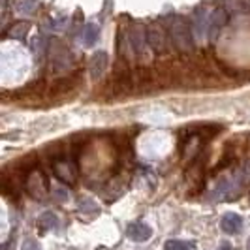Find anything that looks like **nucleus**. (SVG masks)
Wrapping results in <instances>:
<instances>
[{
	"label": "nucleus",
	"instance_id": "nucleus-20",
	"mask_svg": "<svg viewBox=\"0 0 250 250\" xmlns=\"http://www.w3.org/2000/svg\"><path fill=\"white\" fill-rule=\"evenodd\" d=\"M233 2L241 10H250V0H233Z\"/></svg>",
	"mask_w": 250,
	"mask_h": 250
},
{
	"label": "nucleus",
	"instance_id": "nucleus-7",
	"mask_svg": "<svg viewBox=\"0 0 250 250\" xmlns=\"http://www.w3.org/2000/svg\"><path fill=\"white\" fill-rule=\"evenodd\" d=\"M147 42H149V47L154 53H164L167 49V43H166V32H164L160 26H149L147 30Z\"/></svg>",
	"mask_w": 250,
	"mask_h": 250
},
{
	"label": "nucleus",
	"instance_id": "nucleus-12",
	"mask_svg": "<svg viewBox=\"0 0 250 250\" xmlns=\"http://www.w3.org/2000/svg\"><path fill=\"white\" fill-rule=\"evenodd\" d=\"M38 0H15L13 2V13L15 15H21V17H25V15H32V13L38 10Z\"/></svg>",
	"mask_w": 250,
	"mask_h": 250
},
{
	"label": "nucleus",
	"instance_id": "nucleus-19",
	"mask_svg": "<svg viewBox=\"0 0 250 250\" xmlns=\"http://www.w3.org/2000/svg\"><path fill=\"white\" fill-rule=\"evenodd\" d=\"M21 250H42V247H40V243H38L36 239H25Z\"/></svg>",
	"mask_w": 250,
	"mask_h": 250
},
{
	"label": "nucleus",
	"instance_id": "nucleus-3",
	"mask_svg": "<svg viewBox=\"0 0 250 250\" xmlns=\"http://www.w3.org/2000/svg\"><path fill=\"white\" fill-rule=\"evenodd\" d=\"M126 42H128V45H130V51L136 55V57H145V53L150 49L149 47V42H147V32L143 30V26H132V30H130V34L126 36Z\"/></svg>",
	"mask_w": 250,
	"mask_h": 250
},
{
	"label": "nucleus",
	"instance_id": "nucleus-11",
	"mask_svg": "<svg viewBox=\"0 0 250 250\" xmlns=\"http://www.w3.org/2000/svg\"><path fill=\"white\" fill-rule=\"evenodd\" d=\"M220 228H222V231H226V233L235 235L239 229L243 228V218L235 213H226L222 216V220H220Z\"/></svg>",
	"mask_w": 250,
	"mask_h": 250
},
{
	"label": "nucleus",
	"instance_id": "nucleus-9",
	"mask_svg": "<svg viewBox=\"0 0 250 250\" xmlns=\"http://www.w3.org/2000/svg\"><path fill=\"white\" fill-rule=\"evenodd\" d=\"M126 235L132 239V241H136V243H143V241L150 239V235H152V229H150L145 222H134V224L128 226Z\"/></svg>",
	"mask_w": 250,
	"mask_h": 250
},
{
	"label": "nucleus",
	"instance_id": "nucleus-5",
	"mask_svg": "<svg viewBox=\"0 0 250 250\" xmlns=\"http://www.w3.org/2000/svg\"><path fill=\"white\" fill-rule=\"evenodd\" d=\"M107 64H109V57L105 51H96L92 57H90V64H88V74L90 79L98 81L104 77L105 70H107Z\"/></svg>",
	"mask_w": 250,
	"mask_h": 250
},
{
	"label": "nucleus",
	"instance_id": "nucleus-8",
	"mask_svg": "<svg viewBox=\"0 0 250 250\" xmlns=\"http://www.w3.org/2000/svg\"><path fill=\"white\" fill-rule=\"evenodd\" d=\"M226 21H228V12L224 8L216 6L211 15V25H209V40H216V36L220 34V30L224 28Z\"/></svg>",
	"mask_w": 250,
	"mask_h": 250
},
{
	"label": "nucleus",
	"instance_id": "nucleus-16",
	"mask_svg": "<svg viewBox=\"0 0 250 250\" xmlns=\"http://www.w3.org/2000/svg\"><path fill=\"white\" fill-rule=\"evenodd\" d=\"M98 38H100V28L98 26L96 25L85 26V30H83V42H85V45H94L98 42Z\"/></svg>",
	"mask_w": 250,
	"mask_h": 250
},
{
	"label": "nucleus",
	"instance_id": "nucleus-10",
	"mask_svg": "<svg viewBox=\"0 0 250 250\" xmlns=\"http://www.w3.org/2000/svg\"><path fill=\"white\" fill-rule=\"evenodd\" d=\"M200 145H201V136L200 134H192V136H187L185 141H183V158L185 160H190V158H194L196 154H198V150H200Z\"/></svg>",
	"mask_w": 250,
	"mask_h": 250
},
{
	"label": "nucleus",
	"instance_id": "nucleus-1",
	"mask_svg": "<svg viewBox=\"0 0 250 250\" xmlns=\"http://www.w3.org/2000/svg\"><path fill=\"white\" fill-rule=\"evenodd\" d=\"M169 38L171 43L175 45L181 53H190L194 49V34H192V26L188 25L187 19L175 17L169 25Z\"/></svg>",
	"mask_w": 250,
	"mask_h": 250
},
{
	"label": "nucleus",
	"instance_id": "nucleus-2",
	"mask_svg": "<svg viewBox=\"0 0 250 250\" xmlns=\"http://www.w3.org/2000/svg\"><path fill=\"white\" fill-rule=\"evenodd\" d=\"M213 6L209 2H203L194 12V21H192V34L194 40L205 42L209 40V25H211V15H213Z\"/></svg>",
	"mask_w": 250,
	"mask_h": 250
},
{
	"label": "nucleus",
	"instance_id": "nucleus-22",
	"mask_svg": "<svg viewBox=\"0 0 250 250\" xmlns=\"http://www.w3.org/2000/svg\"><path fill=\"white\" fill-rule=\"evenodd\" d=\"M247 249L250 250V239H249V243H247Z\"/></svg>",
	"mask_w": 250,
	"mask_h": 250
},
{
	"label": "nucleus",
	"instance_id": "nucleus-14",
	"mask_svg": "<svg viewBox=\"0 0 250 250\" xmlns=\"http://www.w3.org/2000/svg\"><path fill=\"white\" fill-rule=\"evenodd\" d=\"M28 30H30V23L28 21H17V23H13L8 30H6V38H12V40H23V38L28 34Z\"/></svg>",
	"mask_w": 250,
	"mask_h": 250
},
{
	"label": "nucleus",
	"instance_id": "nucleus-6",
	"mask_svg": "<svg viewBox=\"0 0 250 250\" xmlns=\"http://www.w3.org/2000/svg\"><path fill=\"white\" fill-rule=\"evenodd\" d=\"M53 171L57 179H61L66 185H74L75 183V167L74 164L66 158H57L55 164H53Z\"/></svg>",
	"mask_w": 250,
	"mask_h": 250
},
{
	"label": "nucleus",
	"instance_id": "nucleus-17",
	"mask_svg": "<svg viewBox=\"0 0 250 250\" xmlns=\"http://www.w3.org/2000/svg\"><path fill=\"white\" fill-rule=\"evenodd\" d=\"M192 249H194V243L192 241H181V239H169L164 245V250H192Z\"/></svg>",
	"mask_w": 250,
	"mask_h": 250
},
{
	"label": "nucleus",
	"instance_id": "nucleus-15",
	"mask_svg": "<svg viewBox=\"0 0 250 250\" xmlns=\"http://www.w3.org/2000/svg\"><path fill=\"white\" fill-rule=\"evenodd\" d=\"M77 211H79V213H87V214H98L100 213V207L90 200V198H79V200H77Z\"/></svg>",
	"mask_w": 250,
	"mask_h": 250
},
{
	"label": "nucleus",
	"instance_id": "nucleus-4",
	"mask_svg": "<svg viewBox=\"0 0 250 250\" xmlns=\"http://www.w3.org/2000/svg\"><path fill=\"white\" fill-rule=\"evenodd\" d=\"M26 190L38 201H42L45 198V194H47V181H45V175L40 169H34V171H30L26 175Z\"/></svg>",
	"mask_w": 250,
	"mask_h": 250
},
{
	"label": "nucleus",
	"instance_id": "nucleus-18",
	"mask_svg": "<svg viewBox=\"0 0 250 250\" xmlns=\"http://www.w3.org/2000/svg\"><path fill=\"white\" fill-rule=\"evenodd\" d=\"M53 194H55V198H57L59 201H66V200H68V190H66V187L55 185V187H53Z\"/></svg>",
	"mask_w": 250,
	"mask_h": 250
},
{
	"label": "nucleus",
	"instance_id": "nucleus-13",
	"mask_svg": "<svg viewBox=\"0 0 250 250\" xmlns=\"http://www.w3.org/2000/svg\"><path fill=\"white\" fill-rule=\"evenodd\" d=\"M57 226H59V218H57V214L53 213V211H45V213L38 218V229H40V233H45L49 229H55Z\"/></svg>",
	"mask_w": 250,
	"mask_h": 250
},
{
	"label": "nucleus",
	"instance_id": "nucleus-21",
	"mask_svg": "<svg viewBox=\"0 0 250 250\" xmlns=\"http://www.w3.org/2000/svg\"><path fill=\"white\" fill-rule=\"evenodd\" d=\"M216 250H233V247H231L229 243H222V245H220V247H218Z\"/></svg>",
	"mask_w": 250,
	"mask_h": 250
}]
</instances>
